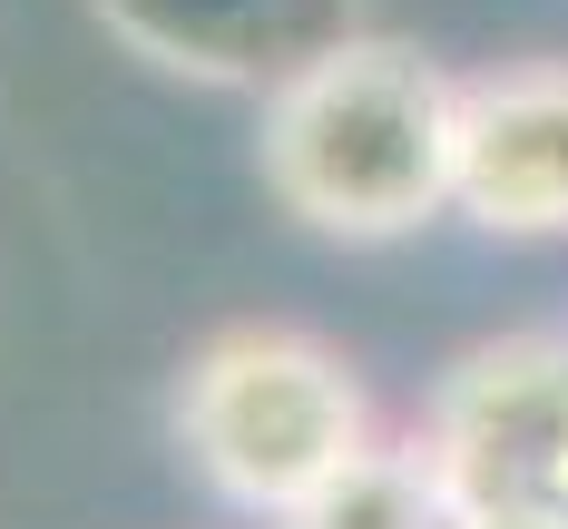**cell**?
Here are the masks:
<instances>
[{"label": "cell", "instance_id": "cell-1", "mask_svg": "<svg viewBox=\"0 0 568 529\" xmlns=\"http://www.w3.org/2000/svg\"><path fill=\"white\" fill-rule=\"evenodd\" d=\"M460 79L393 30H343L255 109L265 196L324 245H402L452 216Z\"/></svg>", "mask_w": 568, "mask_h": 529}, {"label": "cell", "instance_id": "cell-2", "mask_svg": "<svg viewBox=\"0 0 568 529\" xmlns=\"http://www.w3.org/2000/svg\"><path fill=\"white\" fill-rule=\"evenodd\" d=\"M176 451L206 480V500L235 520L275 529L284 510H304L343 461H363L383 441L373 383L343 363L324 334L304 324H226L186 353L176 373Z\"/></svg>", "mask_w": 568, "mask_h": 529}, {"label": "cell", "instance_id": "cell-3", "mask_svg": "<svg viewBox=\"0 0 568 529\" xmlns=\"http://www.w3.org/2000/svg\"><path fill=\"white\" fill-rule=\"evenodd\" d=\"M412 441L442 470L452 520L568 529V334H490L432 383Z\"/></svg>", "mask_w": 568, "mask_h": 529}, {"label": "cell", "instance_id": "cell-4", "mask_svg": "<svg viewBox=\"0 0 568 529\" xmlns=\"http://www.w3.org/2000/svg\"><path fill=\"white\" fill-rule=\"evenodd\" d=\"M452 216L480 235H568V59H500L460 79Z\"/></svg>", "mask_w": 568, "mask_h": 529}, {"label": "cell", "instance_id": "cell-5", "mask_svg": "<svg viewBox=\"0 0 568 529\" xmlns=\"http://www.w3.org/2000/svg\"><path fill=\"white\" fill-rule=\"evenodd\" d=\"M99 20L176 79L275 89L284 69H304L353 30V0H99Z\"/></svg>", "mask_w": 568, "mask_h": 529}, {"label": "cell", "instance_id": "cell-6", "mask_svg": "<svg viewBox=\"0 0 568 529\" xmlns=\"http://www.w3.org/2000/svg\"><path fill=\"white\" fill-rule=\"evenodd\" d=\"M275 529H452V500H442V470L412 431H383L363 461H343L304 510H284Z\"/></svg>", "mask_w": 568, "mask_h": 529}, {"label": "cell", "instance_id": "cell-7", "mask_svg": "<svg viewBox=\"0 0 568 529\" xmlns=\"http://www.w3.org/2000/svg\"><path fill=\"white\" fill-rule=\"evenodd\" d=\"M452 529H529V520H452Z\"/></svg>", "mask_w": 568, "mask_h": 529}]
</instances>
